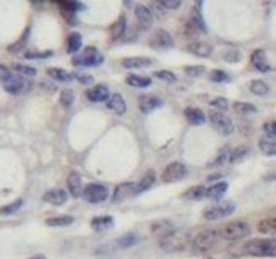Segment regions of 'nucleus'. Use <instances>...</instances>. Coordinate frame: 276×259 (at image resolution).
<instances>
[{
  "label": "nucleus",
  "mask_w": 276,
  "mask_h": 259,
  "mask_svg": "<svg viewBox=\"0 0 276 259\" xmlns=\"http://www.w3.org/2000/svg\"><path fill=\"white\" fill-rule=\"evenodd\" d=\"M242 253L255 258H276V238H255L242 246Z\"/></svg>",
  "instance_id": "obj_1"
},
{
  "label": "nucleus",
  "mask_w": 276,
  "mask_h": 259,
  "mask_svg": "<svg viewBox=\"0 0 276 259\" xmlns=\"http://www.w3.org/2000/svg\"><path fill=\"white\" fill-rule=\"evenodd\" d=\"M0 83H2L3 89L7 91L8 94L13 96H22L26 94L29 89L33 88V83L29 78H24V76L15 73V72H7L0 75Z\"/></svg>",
  "instance_id": "obj_2"
},
{
  "label": "nucleus",
  "mask_w": 276,
  "mask_h": 259,
  "mask_svg": "<svg viewBox=\"0 0 276 259\" xmlns=\"http://www.w3.org/2000/svg\"><path fill=\"white\" fill-rule=\"evenodd\" d=\"M190 241V237H188L187 232L182 230H174L169 235L162 237L160 240V248L166 253H179L184 251Z\"/></svg>",
  "instance_id": "obj_3"
},
{
  "label": "nucleus",
  "mask_w": 276,
  "mask_h": 259,
  "mask_svg": "<svg viewBox=\"0 0 276 259\" xmlns=\"http://www.w3.org/2000/svg\"><path fill=\"white\" fill-rule=\"evenodd\" d=\"M219 238L228 241H237L242 240L250 233V225L244 220H236V222H229L226 225H223L218 230Z\"/></svg>",
  "instance_id": "obj_4"
},
{
  "label": "nucleus",
  "mask_w": 276,
  "mask_h": 259,
  "mask_svg": "<svg viewBox=\"0 0 276 259\" xmlns=\"http://www.w3.org/2000/svg\"><path fill=\"white\" fill-rule=\"evenodd\" d=\"M219 241V233L218 230H205L193 238L192 241V250L195 253H207L211 248L216 246Z\"/></svg>",
  "instance_id": "obj_5"
},
{
  "label": "nucleus",
  "mask_w": 276,
  "mask_h": 259,
  "mask_svg": "<svg viewBox=\"0 0 276 259\" xmlns=\"http://www.w3.org/2000/svg\"><path fill=\"white\" fill-rule=\"evenodd\" d=\"M103 54L94 47H86L83 52L76 54L73 57V65L75 67H98L103 63Z\"/></svg>",
  "instance_id": "obj_6"
},
{
  "label": "nucleus",
  "mask_w": 276,
  "mask_h": 259,
  "mask_svg": "<svg viewBox=\"0 0 276 259\" xmlns=\"http://www.w3.org/2000/svg\"><path fill=\"white\" fill-rule=\"evenodd\" d=\"M234 211H236V202L226 201V202H219V204L207 207V209L203 211V217H205L207 220H219V219H224V217H229Z\"/></svg>",
  "instance_id": "obj_7"
},
{
  "label": "nucleus",
  "mask_w": 276,
  "mask_h": 259,
  "mask_svg": "<svg viewBox=\"0 0 276 259\" xmlns=\"http://www.w3.org/2000/svg\"><path fill=\"white\" fill-rule=\"evenodd\" d=\"M209 121H211L213 128L223 136H229L234 131L232 120L228 115H224L223 112H211L209 114Z\"/></svg>",
  "instance_id": "obj_8"
},
{
  "label": "nucleus",
  "mask_w": 276,
  "mask_h": 259,
  "mask_svg": "<svg viewBox=\"0 0 276 259\" xmlns=\"http://www.w3.org/2000/svg\"><path fill=\"white\" fill-rule=\"evenodd\" d=\"M107 196H109V190L101 183H90V185H86L83 190L85 201L91 202V204H98V202L106 201Z\"/></svg>",
  "instance_id": "obj_9"
},
{
  "label": "nucleus",
  "mask_w": 276,
  "mask_h": 259,
  "mask_svg": "<svg viewBox=\"0 0 276 259\" xmlns=\"http://www.w3.org/2000/svg\"><path fill=\"white\" fill-rule=\"evenodd\" d=\"M187 175V167L182 164V162H172L164 169L161 175V180L164 183H174V181L182 180L184 177Z\"/></svg>",
  "instance_id": "obj_10"
},
{
  "label": "nucleus",
  "mask_w": 276,
  "mask_h": 259,
  "mask_svg": "<svg viewBox=\"0 0 276 259\" xmlns=\"http://www.w3.org/2000/svg\"><path fill=\"white\" fill-rule=\"evenodd\" d=\"M150 45L153 49L158 50H166L174 47V39L166 29H156L150 38Z\"/></svg>",
  "instance_id": "obj_11"
},
{
  "label": "nucleus",
  "mask_w": 276,
  "mask_h": 259,
  "mask_svg": "<svg viewBox=\"0 0 276 259\" xmlns=\"http://www.w3.org/2000/svg\"><path fill=\"white\" fill-rule=\"evenodd\" d=\"M250 63H252L253 68H257L258 72H262V73H267L272 70V65L268 62L267 54H265L262 49L253 50L252 55H250Z\"/></svg>",
  "instance_id": "obj_12"
},
{
  "label": "nucleus",
  "mask_w": 276,
  "mask_h": 259,
  "mask_svg": "<svg viewBox=\"0 0 276 259\" xmlns=\"http://www.w3.org/2000/svg\"><path fill=\"white\" fill-rule=\"evenodd\" d=\"M162 105V100L158 99L156 96H146L143 94L138 98V107L143 112V114H150V112L156 110L158 107H161Z\"/></svg>",
  "instance_id": "obj_13"
},
{
  "label": "nucleus",
  "mask_w": 276,
  "mask_h": 259,
  "mask_svg": "<svg viewBox=\"0 0 276 259\" xmlns=\"http://www.w3.org/2000/svg\"><path fill=\"white\" fill-rule=\"evenodd\" d=\"M135 17H137V21L141 26V29H150L151 28L153 13L148 7H145V5H137L135 7Z\"/></svg>",
  "instance_id": "obj_14"
},
{
  "label": "nucleus",
  "mask_w": 276,
  "mask_h": 259,
  "mask_svg": "<svg viewBox=\"0 0 276 259\" xmlns=\"http://www.w3.org/2000/svg\"><path fill=\"white\" fill-rule=\"evenodd\" d=\"M43 199L46 202H50V204H55V206H60L64 204L65 201L69 199V195L65 190H60V188H54V190H49L44 193Z\"/></svg>",
  "instance_id": "obj_15"
},
{
  "label": "nucleus",
  "mask_w": 276,
  "mask_h": 259,
  "mask_svg": "<svg viewBox=\"0 0 276 259\" xmlns=\"http://www.w3.org/2000/svg\"><path fill=\"white\" fill-rule=\"evenodd\" d=\"M86 98H88L91 102H104V100H109V89L103 84H96L94 88H91L86 91Z\"/></svg>",
  "instance_id": "obj_16"
},
{
  "label": "nucleus",
  "mask_w": 276,
  "mask_h": 259,
  "mask_svg": "<svg viewBox=\"0 0 276 259\" xmlns=\"http://www.w3.org/2000/svg\"><path fill=\"white\" fill-rule=\"evenodd\" d=\"M67 186H69V191L70 195L73 198H80L83 196V183H81V177L80 174H76V172H71L67 179Z\"/></svg>",
  "instance_id": "obj_17"
},
{
  "label": "nucleus",
  "mask_w": 276,
  "mask_h": 259,
  "mask_svg": "<svg viewBox=\"0 0 276 259\" xmlns=\"http://www.w3.org/2000/svg\"><path fill=\"white\" fill-rule=\"evenodd\" d=\"M135 188H137V185L132 183V181H125V183L115 186L114 193H112V199H114V201H122V199H125V198H129V196H134L135 195Z\"/></svg>",
  "instance_id": "obj_18"
},
{
  "label": "nucleus",
  "mask_w": 276,
  "mask_h": 259,
  "mask_svg": "<svg viewBox=\"0 0 276 259\" xmlns=\"http://www.w3.org/2000/svg\"><path fill=\"white\" fill-rule=\"evenodd\" d=\"M153 65V60L148 57H127L122 60V67L129 70H138V68H148Z\"/></svg>",
  "instance_id": "obj_19"
},
{
  "label": "nucleus",
  "mask_w": 276,
  "mask_h": 259,
  "mask_svg": "<svg viewBox=\"0 0 276 259\" xmlns=\"http://www.w3.org/2000/svg\"><path fill=\"white\" fill-rule=\"evenodd\" d=\"M188 52L193 54V55H197V57H202V59H205V57H209L213 52V47L209 44L207 42H203V40H197V42H192V44H188Z\"/></svg>",
  "instance_id": "obj_20"
},
{
  "label": "nucleus",
  "mask_w": 276,
  "mask_h": 259,
  "mask_svg": "<svg viewBox=\"0 0 276 259\" xmlns=\"http://www.w3.org/2000/svg\"><path fill=\"white\" fill-rule=\"evenodd\" d=\"M184 115H185V119L187 121L190 125H203L207 121V115L203 114V112L200 109H197V107H188L184 110Z\"/></svg>",
  "instance_id": "obj_21"
},
{
  "label": "nucleus",
  "mask_w": 276,
  "mask_h": 259,
  "mask_svg": "<svg viewBox=\"0 0 276 259\" xmlns=\"http://www.w3.org/2000/svg\"><path fill=\"white\" fill-rule=\"evenodd\" d=\"M107 109L115 112L117 115H122L127 112V104L120 94H112L109 100H107Z\"/></svg>",
  "instance_id": "obj_22"
},
{
  "label": "nucleus",
  "mask_w": 276,
  "mask_h": 259,
  "mask_svg": "<svg viewBox=\"0 0 276 259\" xmlns=\"http://www.w3.org/2000/svg\"><path fill=\"white\" fill-rule=\"evenodd\" d=\"M202 2H197L195 3V7H193L192 10V20H190V23L195 26L198 31H203L205 33L207 31V24H205V20H203V15H202Z\"/></svg>",
  "instance_id": "obj_23"
},
{
  "label": "nucleus",
  "mask_w": 276,
  "mask_h": 259,
  "mask_svg": "<svg viewBox=\"0 0 276 259\" xmlns=\"http://www.w3.org/2000/svg\"><path fill=\"white\" fill-rule=\"evenodd\" d=\"M151 230L155 235H160L161 238L169 235V233H172L176 228H174V223L171 220H158L151 225Z\"/></svg>",
  "instance_id": "obj_24"
},
{
  "label": "nucleus",
  "mask_w": 276,
  "mask_h": 259,
  "mask_svg": "<svg viewBox=\"0 0 276 259\" xmlns=\"http://www.w3.org/2000/svg\"><path fill=\"white\" fill-rule=\"evenodd\" d=\"M258 148L265 156H276V138L272 136H262L258 141Z\"/></svg>",
  "instance_id": "obj_25"
},
{
  "label": "nucleus",
  "mask_w": 276,
  "mask_h": 259,
  "mask_svg": "<svg viewBox=\"0 0 276 259\" xmlns=\"http://www.w3.org/2000/svg\"><path fill=\"white\" fill-rule=\"evenodd\" d=\"M112 225H114V219H112L111 216H99L91 220V227H93L96 232H104L107 228H111Z\"/></svg>",
  "instance_id": "obj_26"
},
{
  "label": "nucleus",
  "mask_w": 276,
  "mask_h": 259,
  "mask_svg": "<svg viewBox=\"0 0 276 259\" xmlns=\"http://www.w3.org/2000/svg\"><path fill=\"white\" fill-rule=\"evenodd\" d=\"M155 180H156L155 172H153V170L146 172V174L143 175V179H141V180L137 183V188H135V195H140V193L146 191L148 188H151V186H153V183H155Z\"/></svg>",
  "instance_id": "obj_27"
},
{
  "label": "nucleus",
  "mask_w": 276,
  "mask_h": 259,
  "mask_svg": "<svg viewBox=\"0 0 276 259\" xmlns=\"http://www.w3.org/2000/svg\"><path fill=\"white\" fill-rule=\"evenodd\" d=\"M207 193H208V190L203 185H195V186L188 188V190L185 191V195H184V198L192 199V201H198V199L207 198Z\"/></svg>",
  "instance_id": "obj_28"
},
{
  "label": "nucleus",
  "mask_w": 276,
  "mask_h": 259,
  "mask_svg": "<svg viewBox=\"0 0 276 259\" xmlns=\"http://www.w3.org/2000/svg\"><path fill=\"white\" fill-rule=\"evenodd\" d=\"M125 81H127V84L134 86V88H148V86L151 84V78L141 76V75H129Z\"/></svg>",
  "instance_id": "obj_29"
},
{
  "label": "nucleus",
  "mask_w": 276,
  "mask_h": 259,
  "mask_svg": "<svg viewBox=\"0 0 276 259\" xmlns=\"http://www.w3.org/2000/svg\"><path fill=\"white\" fill-rule=\"evenodd\" d=\"M258 232L265 235H276V217H268L258 222Z\"/></svg>",
  "instance_id": "obj_30"
},
{
  "label": "nucleus",
  "mask_w": 276,
  "mask_h": 259,
  "mask_svg": "<svg viewBox=\"0 0 276 259\" xmlns=\"http://www.w3.org/2000/svg\"><path fill=\"white\" fill-rule=\"evenodd\" d=\"M47 75L55 81H60V83H70L73 80V75H70L69 72H65L62 68H49Z\"/></svg>",
  "instance_id": "obj_31"
},
{
  "label": "nucleus",
  "mask_w": 276,
  "mask_h": 259,
  "mask_svg": "<svg viewBox=\"0 0 276 259\" xmlns=\"http://www.w3.org/2000/svg\"><path fill=\"white\" fill-rule=\"evenodd\" d=\"M226 191H228V183L226 181H219V183L209 188L207 193V198H211V199H221Z\"/></svg>",
  "instance_id": "obj_32"
},
{
  "label": "nucleus",
  "mask_w": 276,
  "mask_h": 259,
  "mask_svg": "<svg viewBox=\"0 0 276 259\" xmlns=\"http://www.w3.org/2000/svg\"><path fill=\"white\" fill-rule=\"evenodd\" d=\"M73 217L71 216H57V217H50L46 220L49 227H67L70 223H73Z\"/></svg>",
  "instance_id": "obj_33"
},
{
  "label": "nucleus",
  "mask_w": 276,
  "mask_h": 259,
  "mask_svg": "<svg viewBox=\"0 0 276 259\" xmlns=\"http://www.w3.org/2000/svg\"><path fill=\"white\" fill-rule=\"evenodd\" d=\"M125 33V17H120L117 21L111 26V34H112V39L117 40L124 36Z\"/></svg>",
  "instance_id": "obj_34"
},
{
  "label": "nucleus",
  "mask_w": 276,
  "mask_h": 259,
  "mask_svg": "<svg viewBox=\"0 0 276 259\" xmlns=\"http://www.w3.org/2000/svg\"><path fill=\"white\" fill-rule=\"evenodd\" d=\"M249 88H250V91H252V94H255V96H265V94H268V91H270L268 84L262 80L252 81Z\"/></svg>",
  "instance_id": "obj_35"
},
{
  "label": "nucleus",
  "mask_w": 276,
  "mask_h": 259,
  "mask_svg": "<svg viewBox=\"0 0 276 259\" xmlns=\"http://www.w3.org/2000/svg\"><path fill=\"white\" fill-rule=\"evenodd\" d=\"M234 110H236L239 115H253L258 112V109L255 107L253 104H249V102H236L234 104Z\"/></svg>",
  "instance_id": "obj_36"
},
{
  "label": "nucleus",
  "mask_w": 276,
  "mask_h": 259,
  "mask_svg": "<svg viewBox=\"0 0 276 259\" xmlns=\"http://www.w3.org/2000/svg\"><path fill=\"white\" fill-rule=\"evenodd\" d=\"M67 49L70 54H76L81 49V36L78 33H71L67 39Z\"/></svg>",
  "instance_id": "obj_37"
},
{
  "label": "nucleus",
  "mask_w": 276,
  "mask_h": 259,
  "mask_svg": "<svg viewBox=\"0 0 276 259\" xmlns=\"http://www.w3.org/2000/svg\"><path fill=\"white\" fill-rule=\"evenodd\" d=\"M138 238L135 233H127V235H122L120 238H117V246L119 248H132L137 245Z\"/></svg>",
  "instance_id": "obj_38"
},
{
  "label": "nucleus",
  "mask_w": 276,
  "mask_h": 259,
  "mask_svg": "<svg viewBox=\"0 0 276 259\" xmlns=\"http://www.w3.org/2000/svg\"><path fill=\"white\" fill-rule=\"evenodd\" d=\"M57 5L60 8H62V13L64 15H75L78 10L83 8V5L78 3V2H57Z\"/></svg>",
  "instance_id": "obj_39"
},
{
  "label": "nucleus",
  "mask_w": 276,
  "mask_h": 259,
  "mask_svg": "<svg viewBox=\"0 0 276 259\" xmlns=\"http://www.w3.org/2000/svg\"><path fill=\"white\" fill-rule=\"evenodd\" d=\"M249 154V148L247 146H239V148H236L232 152H231V159H229V162L231 164H236V162H241L242 159H245Z\"/></svg>",
  "instance_id": "obj_40"
},
{
  "label": "nucleus",
  "mask_w": 276,
  "mask_h": 259,
  "mask_svg": "<svg viewBox=\"0 0 276 259\" xmlns=\"http://www.w3.org/2000/svg\"><path fill=\"white\" fill-rule=\"evenodd\" d=\"M13 72L24 76V78H33V76H36V68L33 67H28V65H13Z\"/></svg>",
  "instance_id": "obj_41"
},
{
  "label": "nucleus",
  "mask_w": 276,
  "mask_h": 259,
  "mask_svg": "<svg viewBox=\"0 0 276 259\" xmlns=\"http://www.w3.org/2000/svg\"><path fill=\"white\" fill-rule=\"evenodd\" d=\"M209 80L214 81V83H228V81H231V76L226 72H223V70H213L209 73Z\"/></svg>",
  "instance_id": "obj_42"
},
{
  "label": "nucleus",
  "mask_w": 276,
  "mask_h": 259,
  "mask_svg": "<svg viewBox=\"0 0 276 259\" xmlns=\"http://www.w3.org/2000/svg\"><path fill=\"white\" fill-rule=\"evenodd\" d=\"M231 152L232 151L229 149L228 146H226V148H223L221 151L218 152V157H216V160L213 162V165H224L229 159H231Z\"/></svg>",
  "instance_id": "obj_43"
},
{
  "label": "nucleus",
  "mask_w": 276,
  "mask_h": 259,
  "mask_svg": "<svg viewBox=\"0 0 276 259\" xmlns=\"http://www.w3.org/2000/svg\"><path fill=\"white\" fill-rule=\"evenodd\" d=\"M153 76L161 81H166V83H174L176 81V75L169 72V70H158V72L153 73Z\"/></svg>",
  "instance_id": "obj_44"
},
{
  "label": "nucleus",
  "mask_w": 276,
  "mask_h": 259,
  "mask_svg": "<svg viewBox=\"0 0 276 259\" xmlns=\"http://www.w3.org/2000/svg\"><path fill=\"white\" fill-rule=\"evenodd\" d=\"M73 99H75V96L70 89H65L62 91V94H60V102H62L64 107H70V105L73 104Z\"/></svg>",
  "instance_id": "obj_45"
},
{
  "label": "nucleus",
  "mask_w": 276,
  "mask_h": 259,
  "mask_svg": "<svg viewBox=\"0 0 276 259\" xmlns=\"http://www.w3.org/2000/svg\"><path fill=\"white\" fill-rule=\"evenodd\" d=\"M22 206H23V199H17V201H13L12 204L2 207L0 212H2V214H13V212H17Z\"/></svg>",
  "instance_id": "obj_46"
},
{
  "label": "nucleus",
  "mask_w": 276,
  "mask_h": 259,
  "mask_svg": "<svg viewBox=\"0 0 276 259\" xmlns=\"http://www.w3.org/2000/svg\"><path fill=\"white\" fill-rule=\"evenodd\" d=\"M185 73L188 76H193V78H197V76H200L205 73V67L203 65H197V67H185Z\"/></svg>",
  "instance_id": "obj_47"
},
{
  "label": "nucleus",
  "mask_w": 276,
  "mask_h": 259,
  "mask_svg": "<svg viewBox=\"0 0 276 259\" xmlns=\"http://www.w3.org/2000/svg\"><path fill=\"white\" fill-rule=\"evenodd\" d=\"M211 105H213L214 109H218V112L219 110H228V107H229L226 98H216V99H213L211 100Z\"/></svg>",
  "instance_id": "obj_48"
},
{
  "label": "nucleus",
  "mask_w": 276,
  "mask_h": 259,
  "mask_svg": "<svg viewBox=\"0 0 276 259\" xmlns=\"http://www.w3.org/2000/svg\"><path fill=\"white\" fill-rule=\"evenodd\" d=\"M161 8H166V10H176L181 7V2L176 0V2H172V0H162V2H158Z\"/></svg>",
  "instance_id": "obj_49"
},
{
  "label": "nucleus",
  "mask_w": 276,
  "mask_h": 259,
  "mask_svg": "<svg viewBox=\"0 0 276 259\" xmlns=\"http://www.w3.org/2000/svg\"><path fill=\"white\" fill-rule=\"evenodd\" d=\"M263 130L267 136H272V138H276V121H267L263 125Z\"/></svg>",
  "instance_id": "obj_50"
},
{
  "label": "nucleus",
  "mask_w": 276,
  "mask_h": 259,
  "mask_svg": "<svg viewBox=\"0 0 276 259\" xmlns=\"http://www.w3.org/2000/svg\"><path fill=\"white\" fill-rule=\"evenodd\" d=\"M223 57L226 59L228 62H237V60H241V54H239L237 50H228Z\"/></svg>",
  "instance_id": "obj_51"
},
{
  "label": "nucleus",
  "mask_w": 276,
  "mask_h": 259,
  "mask_svg": "<svg viewBox=\"0 0 276 259\" xmlns=\"http://www.w3.org/2000/svg\"><path fill=\"white\" fill-rule=\"evenodd\" d=\"M50 55H52L50 50H47V52H28L26 59H47Z\"/></svg>",
  "instance_id": "obj_52"
},
{
  "label": "nucleus",
  "mask_w": 276,
  "mask_h": 259,
  "mask_svg": "<svg viewBox=\"0 0 276 259\" xmlns=\"http://www.w3.org/2000/svg\"><path fill=\"white\" fill-rule=\"evenodd\" d=\"M75 78L80 81V83H85V84H88L93 81V78H91L90 75H75Z\"/></svg>",
  "instance_id": "obj_53"
},
{
  "label": "nucleus",
  "mask_w": 276,
  "mask_h": 259,
  "mask_svg": "<svg viewBox=\"0 0 276 259\" xmlns=\"http://www.w3.org/2000/svg\"><path fill=\"white\" fill-rule=\"evenodd\" d=\"M31 259H46L44 256H34V258H31Z\"/></svg>",
  "instance_id": "obj_54"
}]
</instances>
